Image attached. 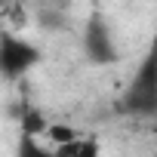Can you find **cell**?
<instances>
[{
    "label": "cell",
    "mask_w": 157,
    "mask_h": 157,
    "mask_svg": "<svg viewBox=\"0 0 157 157\" xmlns=\"http://www.w3.org/2000/svg\"><path fill=\"white\" fill-rule=\"evenodd\" d=\"M40 52L34 43L19 40V37H0V77L16 80V77L28 74L37 65Z\"/></svg>",
    "instance_id": "obj_1"
},
{
    "label": "cell",
    "mask_w": 157,
    "mask_h": 157,
    "mask_svg": "<svg viewBox=\"0 0 157 157\" xmlns=\"http://www.w3.org/2000/svg\"><path fill=\"white\" fill-rule=\"evenodd\" d=\"M86 52H90L93 62H108V59L117 56L114 52V43H111V31L99 19H93L90 28H86Z\"/></svg>",
    "instance_id": "obj_2"
},
{
    "label": "cell",
    "mask_w": 157,
    "mask_h": 157,
    "mask_svg": "<svg viewBox=\"0 0 157 157\" xmlns=\"http://www.w3.org/2000/svg\"><path fill=\"white\" fill-rule=\"evenodd\" d=\"M102 148L93 136H83V132H77L71 136L68 142H59L52 145V157H99Z\"/></svg>",
    "instance_id": "obj_3"
},
{
    "label": "cell",
    "mask_w": 157,
    "mask_h": 157,
    "mask_svg": "<svg viewBox=\"0 0 157 157\" xmlns=\"http://www.w3.org/2000/svg\"><path fill=\"white\" fill-rule=\"evenodd\" d=\"M16 157H52V145H43L40 136H34V132H22Z\"/></svg>",
    "instance_id": "obj_4"
}]
</instances>
